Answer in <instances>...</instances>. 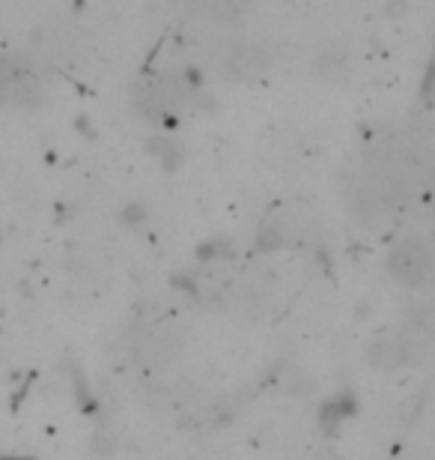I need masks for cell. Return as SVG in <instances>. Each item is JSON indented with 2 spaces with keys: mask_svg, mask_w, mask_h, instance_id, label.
Segmentation results:
<instances>
[{
  "mask_svg": "<svg viewBox=\"0 0 435 460\" xmlns=\"http://www.w3.org/2000/svg\"><path fill=\"white\" fill-rule=\"evenodd\" d=\"M313 69H317V75L322 78H340L344 75V60H340L337 54H322Z\"/></svg>",
  "mask_w": 435,
  "mask_h": 460,
  "instance_id": "277c9868",
  "label": "cell"
},
{
  "mask_svg": "<svg viewBox=\"0 0 435 460\" xmlns=\"http://www.w3.org/2000/svg\"><path fill=\"white\" fill-rule=\"evenodd\" d=\"M387 270L396 281L409 284V288H418L421 281H427L430 275V252L427 245L418 243V239H405L387 254Z\"/></svg>",
  "mask_w": 435,
  "mask_h": 460,
  "instance_id": "6da1fadb",
  "label": "cell"
},
{
  "mask_svg": "<svg viewBox=\"0 0 435 460\" xmlns=\"http://www.w3.org/2000/svg\"><path fill=\"white\" fill-rule=\"evenodd\" d=\"M409 356H412L409 344H405L403 338H394V335L376 338L367 349V362L373 367H382V371H394V367L405 365L409 362Z\"/></svg>",
  "mask_w": 435,
  "mask_h": 460,
  "instance_id": "7a4b0ae2",
  "label": "cell"
},
{
  "mask_svg": "<svg viewBox=\"0 0 435 460\" xmlns=\"http://www.w3.org/2000/svg\"><path fill=\"white\" fill-rule=\"evenodd\" d=\"M268 69V54L257 45H236L227 54V72L233 78H257Z\"/></svg>",
  "mask_w": 435,
  "mask_h": 460,
  "instance_id": "3957f363",
  "label": "cell"
}]
</instances>
